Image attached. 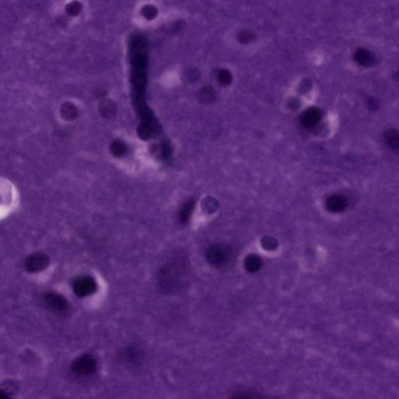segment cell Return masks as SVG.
<instances>
[{
    "instance_id": "6da1fadb",
    "label": "cell",
    "mask_w": 399,
    "mask_h": 399,
    "mask_svg": "<svg viewBox=\"0 0 399 399\" xmlns=\"http://www.w3.org/2000/svg\"><path fill=\"white\" fill-rule=\"evenodd\" d=\"M185 269V263L180 257H175L167 260L157 273L158 287L166 293L176 291L182 284Z\"/></svg>"
},
{
    "instance_id": "7a4b0ae2",
    "label": "cell",
    "mask_w": 399,
    "mask_h": 399,
    "mask_svg": "<svg viewBox=\"0 0 399 399\" xmlns=\"http://www.w3.org/2000/svg\"><path fill=\"white\" fill-rule=\"evenodd\" d=\"M97 367V359L90 354H83L76 357L70 366L72 373L79 377H90L96 373Z\"/></svg>"
},
{
    "instance_id": "3957f363",
    "label": "cell",
    "mask_w": 399,
    "mask_h": 399,
    "mask_svg": "<svg viewBox=\"0 0 399 399\" xmlns=\"http://www.w3.org/2000/svg\"><path fill=\"white\" fill-rule=\"evenodd\" d=\"M73 292L80 298L90 296L95 292L97 284L92 276L89 274H81L73 279L72 283Z\"/></svg>"
},
{
    "instance_id": "277c9868",
    "label": "cell",
    "mask_w": 399,
    "mask_h": 399,
    "mask_svg": "<svg viewBox=\"0 0 399 399\" xmlns=\"http://www.w3.org/2000/svg\"><path fill=\"white\" fill-rule=\"evenodd\" d=\"M43 302L45 308L57 315H65L70 311V304L63 295L49 291L44 294Z\"/></svg>"
},
{
    "instance_id": "5b68a950",
    "label": "cell",
    "mask_w": 399,
    "mask_h": 399,
    "mask_svg": "<svg viewBox=\"0 0 399 399\" xmlns=\"http://www.w3.org/2000/svg\"><path fill=\"white\" fill-rule=\"evenodd\" d=\"M207 260L215 267H222L229 262L232 257L231 250L225 245H214L208 250Z\"/></svg>"
},
{
    "instance_id": "8992f818",
    "label": "cell",
    "mask_w": 399,
    "mask_h": 399,
    "mask_svg": "<svg viewBox=\"0 0 399 399\" xmlns=\"http://www.w3.org/2000/svg\"><path fill=\"white\" fill-rule=\"evenodd\" d=\"M50 263L49 256L44 253H34L25 260V269L30 273H38L47 268Z\"/></svg>"
},
{
    "instance_id": "52a82bcc",
    "label": "cell",
    "mask_w": 399,
    "mask_h": 399,
    "mask_svg": "<svg viewBox=\"0 0 399 399\" xmlns=\"http://www.w3.org/2000/svg\"><path fill=\"white\" fill-rule=\"evenodd\" d=\"M144 357L142 351L134 346H129L122 349L119 354L120 361L128 366H136L142 360Z\"/></svg>"
},
{
    "instance_id": "ba28073f",
    "label": "cell",
    "mask_w": 399,
    "mask_h": 399,
    "mask_svg": "<svg viewBox=\"0 0 399 399\" xmlns=\"http://www.w3.org/2000/svg\"><path fill=\"white\" fill-rule=\"evenodd\" d=\"M322 118V113L319 109L312 107L308 109L301 116V123L306 128H314L316 127Z\"/></svg>"
},
{
    "instance_id": "9c48e42d",
    "label": "cell",
    "mask_w": 399,
    "mask_h": 399,
    "mask_svg": "<svg viewBox=\"0 0 399 399\" xmlns=\"http://www.w3.org/2000/svg\"><path fill=\"white\" fill-rule=\"evenodd\" d=\"M353 58H354L355 62L359 66L369 67V66H373L374 64V55L370 50L363 49V48L356 49V52H354Z\"/></svg>"
},
{
    "instance_id": "30bf717a",
    "label": "cell",
    "mask_w": 399,
    "mask_h": 399,
    "mask_svg": "<svg viewBox=\"0 0 399 399\" xmlns=\"http://www.w3.org/2000/svg\"><path fill=\"white\" fill-rule=\"evenodd\" d=\"M326 206L330 212L338 213L346 209V207L348 206V201L342 195H332L327 200Z\"/></svg>"
},
{
    "instance_id": "8fae6325",
    "label": "cell",
    "mask_w": 399,
    "mask_h": 399,
    "mask_svg": "<svg viewBox=\"0 0 399 399\" xmlns=\"http://www.w3.org/2000/svg\"><path fill=\"white\" fill-rule=\"evenodd\" d=\"M383 141L387 148L392 151H399V131L394 129L387 130L383 134Z\"/></svg>"
},
{
    "instance_id": "7c38bea8",
    "label": "cell",
    "mask_w": 399,
    "mask_h": 399,
    "mask_svg": "<svg viewBox=\"0 0 399 399\" xmlns=\"http://www.w3.org/2000/svg\"><path fill=\"white\" fill-rule=\"evenodd\" d=\"M244 265L249 272L255 273L262 267V260L260 257L254 254L249 255L245 259Z\"/></svg>"
},
{
    "instance_id": "4fadbf2b",
    "label": "cell",
    "mask_w": 399,
    "mask_h": 399,
    "mask_svg": "<svg viewBox=\"0 0 399 399\" xmlns=\"http://www.w3.org/2000/svg\"><path fill=\"white\" fill-rule=\"evenodd\" d=\"M193 209H194V202H192V201H189V202L185 204V205L181 209L180 213H179V219H180L181 222L186 223L189 221Z\"/></svg>"
},
{
    "instance_id": "5bb4252c",
    "label": "cell",
    "mask_w": 399,
    "mask_h": 399,
    "mask_svg": "<svg viewBox=\"0 0 399 399\" xmlns=\"http://www.w3.org/2000/svg\"><path fill=\"white\" fill-rule=\"evenodd\" d=\"M216 91L212 87H205L201 90L200 93V98L202 101L205 103H210L213 102L216 98Z\"/></svg>"
},
{
    "instance_id": "9a60e30c",
    "label": "cell",
    "mask_w": 399,
    "mask_h": 399,
    "mask_svg": "<svg viewBox=\"0 0 399 399\" xmlns=\"http://www.w3.org/2000/svg\"><path fill=\"white\" fill-rule=\"evenodd\" d=\"M202 208L208 213H212L216 212L219 208L217 201L212 196H208L202 202Z\"/></svg>"
},
{
    "instance_id": "2e32d148",
    "label": "cell",
    "mask_w": 399,
    "mask_h": 399,
    "mask_svg": "<svg viewBox=\"0 0 399 399\" xmlns=\"http://www.w3.org/2000/svg\"><path fill=\"white\" fill-rule=\"evenodd\" d=\"M218 79L220 83L222 85H229V83H231L233 80V76H232L231 73L229 70H223L219 72Z\"/></svg>"
},
{
    "instance_id": "e0dca14e",
    "label": "cell",
    "mask_w": 399,
    "mask_h": 399,
    "mask_svg": "<svg viewBox=\"0 0 399 399\" xmlns=\"http://www.w3.org/2000/svg\"><path fill=\"white\" fill-rule=\"evenodd\" d=\"M277 243H278L277 241L271 236H265L263 238L262 241H261L262 247L267 250H274L277 247Z\"/></svg>"
},
{
    "instance_id": "ac0fdd59",
    "label": "cell",
    "mask_w": 399,
    "mask_h": 399,
    "mask_svg": "<svg viewBox=\"0 0 399 399\" xmlns=\"http://www.w3.org/2000/svg\"><path fill=\"white\" fill-rule=\"evenodd\" d=\"M253 37H254V35L251 32H248V31H245V32H243L240 34L239 39H240V42H242V43L247 44L249 43L250 41L253 40V38H254Z\"/></svg>"
},
{
    "instance_id": "d6986e66",
    "label": "cell",
    "mask_w": 399,
    "mask_h": 399,
    "mask_svg": "<svg viewBox=\"0 0 399 399\" xmlns=\"http://www.w3.org/2000/svg\"><path fill=\"white\" fill-rule=\"evenodd\" d=\"M395 77L399 80V71H397V73H395Z\"/></svg>"
}]
</instances>
